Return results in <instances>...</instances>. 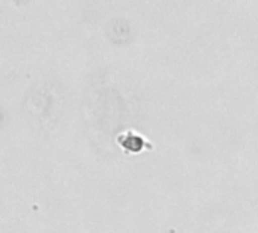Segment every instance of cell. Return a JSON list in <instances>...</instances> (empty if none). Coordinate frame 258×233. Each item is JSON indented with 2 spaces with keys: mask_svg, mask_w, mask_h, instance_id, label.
Instances as JSON below:
<instances>
[{
  "mask_svg": "<svg viewBox=\"0 0 258 233\" xmlns=\"http://www.w3.org/2000/svg\"><path fill=\"white\" fill-rule=\"evenodd\" d=\"M121 147L127 149V150H133V152H140L143 147H145V140L139 135H134V134H126V135H121L118 138Z\"/></svg>",
  "mask_w": 258,
  "mask_h": 233,
  "instance_id": "obj_1",
  "label": "cell"
}]
</instances>
